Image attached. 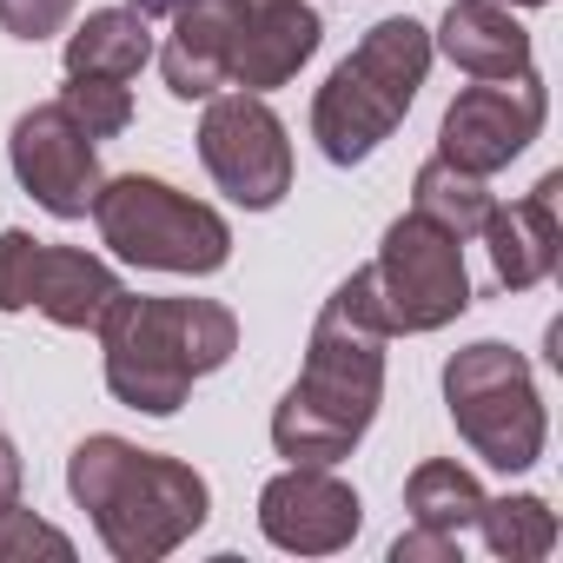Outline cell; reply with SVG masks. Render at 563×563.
I'll list each match as a JSON object with an SVG mask.
<instances>
[{"label": "cell", "mask_w": 563, "mask_h": 563, "mask_svg": "<svg viewBox=\"0 0 563 563\" xmlns=\"http://www.w3.org/2000/svg\"><path fill=\"white\" fill-rule=\"evenodd\" d=\"M431 54H444V60L464 67L471 80L530 74V34L517 27L510 8H497V0H451V8H444V27H438V41H431Z\"/></svg>", "instance_id": "obj_15"}, {"label": "cell", "mask_w": 563, "mask_h": 563, "mask_svg": "<svg viewBox=\"0 0 563 563\" xmlns=\"http://www.w3.org/2000/svg\"><path fill=\"white\" fill-rule=\"evenodd\" d=\"M21 504V457H14V438H0V510Z\"/></svg>", "instance_id": "obj_25"}, {"label": "cell", "mask_w": 563, "mask_h": 563, "mask_svg": "<svg viewBox=\"0 0 563 563\" xmlns=\"http://www.w3.org/2000/svg\"><path fill=\"white\" fill-rule=\"evenodd\" d=\"M431 74V34L411 14L378 21L319 87L312 100V140L332 166H358L372 159L411 113L418 87Z\"/></svg>", "instance_id": "obj_4"}, {"label": "cell", "mask_w": 563, "mask_h": 563, "mask_svg": "<svg viewBox=\"0 0 563 563\" xmlns=\"http://www.w3.org/2000/svg\"><path fill=\"white\" fill-rule=\"evenodd\" d=\"M372 299L385 312V332L418 339V332H444L451 319L471 312V272H464V239H451L444 225L405 212L385 225V245L372 258Z\"/></svg>", "instance_id": "obj_7"}, {"label": "cell", "mask_w": 563, "mask_h": 563, "mask_svg": "<svg viewBox=\"0 0 563 563\" xmlns=\"http://www.w3.org/2000/svg\"><path fill=\"white\" fill-rule=\"evenodd\" d=\"M100 140H87L67 107H27L8 133V159H14V179L27 186L34 206H47L54 219H87L93 212V192H100Z\"/></svg>", "instance_id": "obj_12"}, {"label": "cell", "mask_w": 563, "mask_h": 563, "mask_svg": "<svg viewBox=\"0 0 563 563\" xmlns=\"http://www.w3.org/2000/svg\"><path fill=\"white\" fill-rule=\"evenodd\" d=\"M497 8H543V0H497Z\"/></svg>", "instance_id": "obj_26"}, {"label": "cell", "mask_w": 563, "mask_h": 563, "mask_svg": "<svg viewBox=\"0 0 563 563\" xmlns=\"http://www.w3.org/2000/svg\"><path fill=\"white\" fill-rule=\"evenodd\" d=\"M14 556H54V563H67L74 556V537L54 530L47 517L8 504V510H0V563H14Z\"/></svg>", "instance_id": "obj_22"}, {"label": "cell", "mask_w": 563, "mask_h": 563, "mask_svg": "<svg viewBox=\"0 0 563 563\" xmlns=\"http://www.w3.org/2000/svg\"><path fill=\"white\" fill-rule=\"evenodd\" d=\"M60 107H67V120H74L87 140H113V133H126V126H133V93H126V80L67 74Z\"/></svg>", "instance_id": "obj_20"}, {"label": "cell", "mask_w": 563, "mask_h": 563, "mask_svg": "<svg viewBox=\"0 0 563 563\" xmlns=\"http://www.w3.org/2000/svg\"><path fill=\"white\" fill-rule=\"evenodd\" d=\"M199 159L212 186L245 212H272L292 192V140L265 93H212L199 120Z\"/></svg>", "instance_id": "obj_10"}, {"label": "cell", "mask_w": 563, "mask_h": 563, "mask_svg": "<svg viewBox=\"0 0 563 563\" xmlns=\"http://www.w3.org/2000/svg\"><path fill=\"white\" fill-rule=\"evenodd\" d=\"M179 345H186L192 378H206L239 352V319L225 306H212V299H179Z\"/></svg>", "instance_id": "obj_21"}, {"label": "cell", "mask_w": 563, "mask_h": 563, "mask_svg": "<svg viewBox=\"0 0 563 563\" xmlns=\"http://www.w3.org/2000/svg\"><path fill=\"white\" fill-rule=\"evenodd\" d=\"M153 60V27L133 8H100L67 34V74H100V80H140Z\"/></svg>", "instance_id": "obj_16"}, {"label": "cell", "mask_w": 563, "mask_h": 563, "mask_svg": "<svg viewBox=\"0 0 563 563\" xmlns=\"http://www.w3.org/2000/svg\"><path fill=\"white\" fill-rule=\"evenodd\" d=\"M556 199H563V173H543L523 199L490 206L484 239H490V265H497L504 292H530V286H543V278L556 272V252H563Z\"/></svg>", "instance_id": "obj_14"}, {"label": "cell", "mask_w": 563, "mask_h": 563, "mask_svg": "<svg viewBox=\"0 0 563 563\" xmlns=\"http://www.w3.org/2000/svg\"><path fill=\"white\" fill-rule=\"evenodd\" d=\"M120 272L80 245H47L34 232H0V312H41L60 332H93L120 299Z\"/></svg>", "instance_id": "obj_9"}, {"label": "cell", "mask_w": 563, "mask_h": 563, "mask_svg": "<svg viewBox=\"0 0 563 563\" xmlns=\"http://www.w3.org/2000/svg\"><path fill=\"white\" fill-rule=\"evenodd\" d=\"M385 312L372 299V265H358L312 319L306 372L272 411V444L292 464H339L372 431L385 398Z\"/></svg>", "instance_id": "obj_1"}, {"label": "cell", "mask_w": 563, "mask_h": 563, "mask_svg": "<svg viewBox=\"0 0 563 563\" xmlns=\"http://www.w3.org/2000/svg\"><path fill=\"white\" fill-rule=\"evenodd\" d=\"M477 530H484L490 556H510V563H537L556 550V510L543 497H484Z\"/></svg>", "instance_id": "obj_19"}, {"label": "cell", "mask_w": 563, "mask_h": 563, "mask_svg": "<svg viewBox=\"0 0 563 563\" xmlns=\"http://www.w3.org/2000/svg\"><path fill=\"white\" fill-rule=\"evenodd\" d=\"M405 510H411V523H431V530H471L484 510V484L464 464L431 457L405 477Z\"/></svg>", "instance_id": "obj_18"}, {"label": "cell", "mask_w": 563, "mask_h": 563, "mask_svg": "<svg viewBox=\"0 0 563 563\" xmlns=\"http://www.w3.org/2000/svg\"><path fill=\"white\" fill-rule=\"evenodd\" d=\"M543 80L537 67L530 74H510V80H484V87H464L451 107H444V126H438V153L477 179L504 173L537 133H543Z\"/></svg>", "instance_id": "obj_11"}, {"label": "cell", "mask_w": 563, "mask_h": 563, "mask_svg": "<svg viewBox=\"0 0 563 563\" xmlns=\"http://www.w3.org/2000/svg\"><path fill=\"white\" fill-rule=\"evenodd\" d=\"M490 206H497V199H490V186H484L477 173L451 166L444 153L418 166L411 212H418V219H431V225H444L451 239H477V232H484V219H490Z\"/></svg>", "instance_id": "obj_17"}, {"label": "cell", "mask_w": 563, "mask_h": 563, "mask_svg": "<svg viewBox=\"0 0 563 563\" xmlns=\"http://www.w3.org/2000/svg\"><path fill=\"white\" fill-rule=\"evenodd\" d=\"M93 332L107 345V391L126 411L173 418L192 398V365H186V345H179V299L120 292Z\"/></svg>", "instance_id": "obj_8"}, {"label": "cell", "mask_w": 563, "mask_h": 563, "mask_svg": "<svg viewBox=\"0 0 563 563\" xmlns=\"http://www.w3.org/2000/svg\"><path fill=\"white\" fill-rule=\"evenodd\" d=\"M93 225H100V245H113L126 265H146V272L206 278V272H219L232 258V225L212 206L186 199L179 186H166L153 173L100 179Z\"/></svg>", "instance_id": "obj_5"}, {"label": "cell", "mask_w": 563, "mask_h": 563, "mask_svg": "<svg viewBox=\"0 0 563 563\" xmlns=\"http://www.w3.org/2000/svg\"><path fill=\"white\" fill-rule=\"evenodd\" d=\"M80 0H0V27L14 41H54L67 21H74Z\"/></svg>", "instance_id": "obj_23"}, {"label": "cell", "mask_w": 563, "mask_h": 563, "mask_svg": "<svg viewBox=\"0 0 563 563\" xmlns=\"http://www.w3.org/2000/svg\"><path fill=\"white\" fill-rule=\"evenodd\" d=\"M67 490L93 517L100 543L120 563H159L173 556L212 510V490L192 464L166 451H140L113 431H93L67 457Z\"/></svg>", "instance_id": "obj_3"}, {"label": "cell", "mask_w": 563, "mask_h": 563, "mask_svg": "<svg viewBox=\"0 0 563 563\" xmlns=\"http://www.w3.org/2000/svg\"><path fill=\"white\" fill-rule=\"evenodd\" d=\"M457 530H431V523H411L398 543H391V563H457Z\"/></svg>", "instance_id": "obj_24"}, {"label": "cell", "mask_w": 563, "mask_h": 563, "mask_svg": "<svg viewBox=\"0 0 563 563\" xmlns=\"http://www.w3.org/2000/svg\"><path fill=\"white\" fill-rule=\"evenodd\" d=\"M444 405H451L457 438L490 471L517 477V471H530L543 457L550 418H543V398H537V378H530V358L523 352H510L497 339L464 345L444 365Z\"/></svg>", "instance_id": "obj_6"}, {"label": "cell", "mask_w": 563, "mask_h": 563, "mask_svg": "<svg viewBox=\"0 0 563 563\" xmlns=\"http://www.w3.org/2000/svg\"><path fill=\"white\" fill-rule=\"evenodd\" d=\"M325 41L312 0H179L159 74L173 100H212L219 87L272 93Z\"/></svg>", "instance_id": "obj_2"}, {"label": "cell", "mask_w": 563, "mask_h": 563, "mask_svg": "<svg viewBox=\"0 0 563 563\" xmlns=\"http://www.w3.org/2000/svg\"><path fill=\"white\" fill-rule=\"evenodd\" d=\"M358 523L365 504L345 477H332V464H292L258 490V530L292 556H332L358 537Z\"/></svg>", "instance_id": "obj_13"}]
</instances>
